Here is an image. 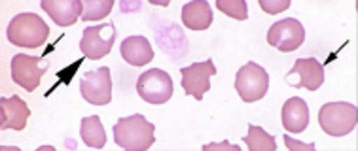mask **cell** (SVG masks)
<instances>
[{
    "label": "cell",
    "instance_id": "1",
    "mask_svg": "<svg viewBox=\"0 0 358 151\" xmlns=\"http://www.w3.org/2000/svg\"><path fill=\"white\" fill-rule=\"evenodd\" d=\"M114 142L125 151H146L156 142V125L143 113L120 118L114 125Z\"/></svg>",
    "mask_w": 358,
    "mask_h": 151
},
{
    "label": "cell",
    "instance_id": "2",
    "mask_svg": "<svg viewBox=\"0 0 358 151\" xmlns=\"http://www.w3.org/2000/svg\"><path fill=\"white\" fill-rule=\"evenodd\" d=\"M8 40L17 47H42L50 38V26L33 12L17 13L8 25Z\"/></svg>",
    "mask_w": 358,
    "mask_h": 151
},
{
    "label": "cell",
    "instance_id": "3",
    "mask_svg": "<svg viewBox=\"0 0 358 151\" xmlns=\"http://www.w3.org/2000/svg\"><path fill=\"white\" fill-rule=\"evenodd\" d=\"M358 121L357 106L351 102H328L320 108L319 125L328 136H347L355 131Z\"/></svg>",
    "mask_w": 358,
    "mask_h": 151
},
{
    "label": "cell",
    "instance_id": "4",
    "mask_svg": "<svg viewBox=\"0 0 358 151\" xmlns=\"http://www.w3.org/2000/svg\"><path fill=\"white\" fill-rule=\"evenodd\" d=\"M235 91L245 102L262 100L269 91V74L264 66L250 61L235 74Z\"/></svg>",
    "mask_w": 358,
    "mask_h": 151
},
{
    "label": "cell",
    "instance_id": "5",
    "mask_svg": "<svg viewBox=\"0 0 358 151\" xmlns=\"http://www.w3.org/2000/svg\"><path fill=\"white\" fill-rule=\"evenodd\" d=\"M50 65L52 63L46 59V55L34 57V55L17 53L12 59V79L25 91L33 93L40 86L42 76L48 72Z\"/></svg>",
    "mask_w": 358,
    "mask_h": 151
},
{
    "label": "cell",
    "instance_id": "6",
    "mask_svg": "<svg viewBox=\"0 0 358 151\" xmlns=\"http://www.w3.org/2000/svg\"><path fill=\"white\" fill-rule=\"evenodd\" d=\"M173 78L162 68H152L138 76V97L148 104H165L173 97Z\"/></svg>",
    "mask_w": 358,
    "mask_h": 151
},
{
    "label": "cell",
    "instance_id": "7",
    "mask_svg": "<svg viewBox=\"0 0 358 151\" xmlns=\"http://www.w3.org/2000/svg\"><path fill=\"white\" fill-rule=\"evenodd\" d=\"M114 42H116V26L112 21H108L103 25L84 29V34L80 40V49L84 53L85 59L99 61L112 51Z\"/></svg>",
    "mask_w": 358,
    "mask_h": 151
},
{
    "label": "cell",
    "instance_id": "8",
    "mask_svg": "<svg viewBox=\"0 0 358 151\" xmlns=\"http://www.w3.org/2000/svg\"><path fill=\"white\" fill-rule=\"evenodd\" d=\"M80 93L85 102L93 106H106L112 100V76L108 66L85 72L80 79Z\"/></svg>",
    "mask_w": 358,
    "mask_h": 151
},
{
    "label": "cell",
    "instance_id": "9",
    "mask_svg": "<svg viewBox=\"0 0 358 151\" xmlns=\"http://www.w3.org/2000/svg\"><path fill=\"white\" fill-rule=\"evenodd\" d=\"M303 42H306V29L294 17L277 21L267 31V44L282 53L296 51Z\"/></svg>",
    "mask_w": 358,
    "mask_h": 151
},
{
    "label": "cell",
    "instance_id": "10",
    "mask_svg": "<svg viewBox=\"0 0 358 151\" xmlns=\"http://www.w3.org/2000/svg\"><path fill=\"white\" fill-rule=\"evenodd\" d=\"M152 26H154V34H156L159 47L167 55H171L173 59H182L184 55L188 53V38H186V34L180 31V26L176 25V23L162 19L157 13H154Z\"/></svg>",
    "mask_w": 358,
    "mask_h": 151
},
{
    "label": "cell",
    "instance_id": "11",
    "mask_svg": "<svg viewBox=\"0 0 358 151\" xmlns=\"http://www.w3.org/2000/svg\"><path fill=\"white\" fill-rule=\"evenodd\" d=\"M180 76H182L184 93L196 100H203L205 93L210 91V78L216 76V66L213 59L194 63L180 68Z\"/></svg>",
    "mask_w": 358,
    "mask_h": 151
},
{
    "label": "cell",
    "instance_id": "12",
    "mask_svg": "<svg viewBox=\"0 0 358 151\" xmlns=\"http://www.w3.org/2000/svg\"><path fill=\"white\" fill-rule=\"evenodd\" d=\"M31 118V110L25 104V100L13 95V97H2L0 99V131H23L27 121Z\"/></svg>",
    "mask_w": 358,
    "mask_h": 151
},
{
    "label": "cell",
    "instance_id": "13",
    "mask_svg": "<svg viewBox=\"0 0 358 151\" xmlns=\"http://www.w3.org/2000/svg\"><path fill=\"white\" fill-rule=\"evenodd\" d=\"M288 76H300L298 84H290L294 89H307V91H317L324 84V66L322 63L309 57V59H298L290 68Z\"/></svg>",
    "mask_w": 358,
    "mask_h": 151
},
{
    "label": "cell",
    "instance_id": "14",
    "mask_svg": "<svg viewBox=\"0 0 358 151\" xmlns=\"http://www.w3.org/2000/svg\"><path fill=\"white\" fill-rule=\"evenodd\" d=\"M40 6L59 26H72L82 19L84 12V4L80 0H42Z\"/></svg>",
    "mask_w": 358,
    "mask_h": 151
},
{
    "label": "cell",
    "instance_id": "15",
    "mask_svg": "<svg viewBox=\"0 0 358 151\" xmlns=\"http://www.w3.org/2000/svg\"><path fill=\"white\" fill-rule=\"evenodd\" d=\"M280 121L282 127L292 134H300L309 125V106L300 97H292L282 104V112H280Z\"/></svg>",
    "mask_w": 358,
    "mask_h": 151
},
{
    "label": "cell",
    "instance_id": "16",
    "mask_svg": "<svg viewBox=\"0 0 358 151\" xmlns=\"http://www.w3.org/2000/svg\"><path fill=\"white\" fill-rule=\"evenodd\" d=\"M120 53L127 65L144 66L154 59V49L150 46V40L146 36H129L122 42Z\"/></svg>",
    "mask_w": 358,
    "mask_h": 151
},
{
    "label": "cell",
    "instance_id": "17",
    "mask_svg": "<svg viewBox=\"0 0 358 151\" xmlns=\"http://www.w3.org/2000/svg\"><path fill=\"white\" fill-rule=\"evenodd\" d=\"M213 8L207 0H194L182 6V23L189 31H207L208 26L213 25Z\"/></svg>",
    "mask_w": 358,
    "mask_h": 151
},
{
    "label": "cell",
    "instance_id": "18",
    "mask_svg": "<svg viewBox=\"0 0 358 151\" xmlns=\"http://www.w3.org/2000/svg\"><path fill=\"white\" fill-rule=\"evenodd\" d=\"M80 136H82L85 145H90L93 150H103L106 145V131H104L101 118L99 116H90V118L82 119Z\"/></svg>",
    "mask_w": 358,
    "mask_h": 151
},
{
    "label": "cell",
    "instance_id": "19",
    "mask_svg": "<svg viewBox=\"0 0 358 151\" xmlns=\"http://www.w3.org/2000/svg\"><path fill=\"white\" fill-rule=\"evenodd\" d=\"M248 151H277V140L267 134L262 127L248 125V134L243 138Z\"/></svg>",
    "mask_w": 358,
    "mask_h": 151
},
{
    "label": "cell",
    "instance_id": "20",
    "mask_svg": "<svg viewBox=\"0 0 358 151\" xmlns=\"http://www.w3.org/2000/svg\"><path fill=\"white\" fill-rule=\"evenodd\" d=\"M82 21H101L106 15H110L114 8V0H85Z\"/></svg>",
    "mask_w": 358,
    "mask_h": 151
},
{
    "label": "cell",
    "instance_id": "21",
    "mask_svg": "<svg viewBox=\"0 0 358 151\" xmlns=\"http://www.w3.org/2000/svg\"><path fill=\"white\" fill-rule=\"evenodd\" d=\"M216 8L237 21L248 19V6L245 0H218V2H216Z\"/></svg>",
    "mask_w": 358,
    "mask_h": 151
},
{
    "label": "cell",
    "instance_id": "22",
    "mask_svg": "<svg viewBox=\"0 0 358 151\" xmlns=\"http://www.w3.org/2000/svg\"><path fill=\"white\" fill-rule=\"evenodd\" d=\"M258 4H260V8L264 12L269 13V15H275V13H280L285 12V10H288L292 2H290V0H260Z\"/></svg>",
    "mask_w": 358,
    "mask_h": 151
},
{
    "label": "cell",
    "instance_id": "23",
    "mask_svg": "<svg viewBox=\"0 0 358 151\" xmlns=\"http://www.w3.org/2000/svg\"><path fill=\"white\" fill-rule=\"evenodd\" d=\"M285 145L288 148V151H313L315 150V144L309 142V144H303V142H298V140H294L292 136H287L285 134Z\"/></svg>",
    "mask_w": 358,
    "mask_h": 151
},
{
    "label": "cell",
    "instance_id": "24",
    "mask_svg": "<svg viewBox=\"0 0 358 151\" xmlns=\"http://www.w3.org/2000/svg\"><path fill=\"white\" fill-rule=\"evenodd\" d=\"M239 151L241 148L235 144H229V142H220V144H205L203 145V151Z\"/></svg>",
    "mask_w": 358,
    "mask_h": 151
}]
</instances>
